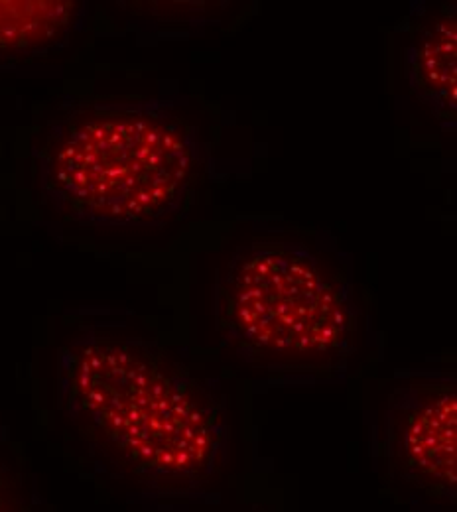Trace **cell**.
Here are the masks:
<instances>
[{
	"label": "cell",
	"instance_id": "6da1fadb",
	"mask_svg": "<svg viewBox=\"0 0 457 512\" xmlns=\"http://www.w3.org/2000/svg\"><path fill=\"white\" fill-rule=\"evenodd\" d=\"M58 402L91 448L154 489H192L229 440L223 400L142 339L87 331L58 361Z\"/></svg>",
	"mask_w": 457,
	"mask_h": 512
},
{
	"label": "cell",
	"instance_id": "7a4b0ae2",
	"mask_svg": "<svg viewBox=\"0 0 457 512\" xmlns=\"http://www.w3.org/2000/svg\"><path fill=\"white\" fill-rule=\"evenodd\" d=\"M38 184L67 219L103 229L168 221L201 168L196 127L160 101L79 103L36 152Z\"/></svg>",
	"mask_w": 457,
	"mask_h": 512
},
{
	"label": "cell",
	"instance_id": "3957f363",
	"mask_svg": "<svg viewBox=\"0 0 457 512\" xmlns=\"http://www.w3.org/2000/svg\"><path fill=\"white\" fill-rule=\"evenodd\" d=\"M213 312L221 339L251 363L331 367L353 347L349 282L298 243L241 247L217 276Z\"/></svg>",
	"mask_w": 457,
	"mask_h": 512
},
{
	"label": "cell",
	"instance_id": "277c9868",
	"mask_svg": "<svg viewBox=\"0 0 457 512\" xmlns=\"http://www.w3.org/2000/svg\"><path fill=\"white\" fill-rule=\"evenodd\" d=\"M457 394L450 379H410L387 402L385 459L396 479L456 501Z\"/></svg>",
	"mask_w": 457,
	"mask_h": 512
},
{
	"label": "cell",
	"instance_id": "5b68a950",
	"mask_svg": "<svg viewBox=\"0 0 457 512\" xmlns=\"http://www.w3.org/2000/svg\"><path fill=\"white\" fill-rule=\"evenodd\" d=\"M404 77L440 121H456L457 18L446 6L420 20L404 48Z\"/></svg>",
	"mask_w": 457,
	"mask_h": 512
},
{
	"label": "cell",
	"instance_id": "8992f818",
	"mask_svg": "<svg viewBox=\"0 0 457 512\" xmlns=\"http://www.w3.org/2000/svg\"><path fill=\"white\" fill-rule=\"evenodd\" d=\"M79 4L71 0H0V60L22 58L64 42Z\"/></svg>",
	"mask_w": 457,
	"mask_h": 512
},
{
	"label": "cell",
	"instance_id": "52a82bcc",
	"mask_svg": "<svg viewBox=\"0 0 457 512\" xmlns=\"http://www.w3.org/2000/svg\"><path fill=\"white\" fill-rule=\"evenodd\" d=\"M0 512H22L18 497H16L2 465H0Z\"/></svg>",
	"mask_w": 457,
	"mask_h": 512
}]
</instances>
